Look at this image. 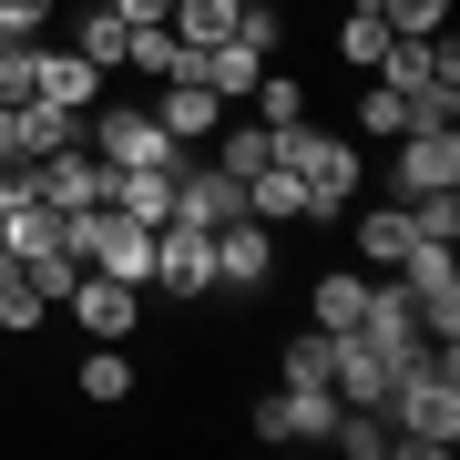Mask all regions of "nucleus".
Masks as SVG:
<instances>
[{"mask_svg":"<svg viewBox=\"0 0 460 460\" xmlns=\"http://www.w3.org/2000/svg\"><path fill=\"white\" fill-rule=\"evenodd\" d=\"M277 164L307 184V226H338V215L358 205V144H338V133L287 123V133H277Z\"/></svg>","mask_w":460,"mask_h":460,"instance_id":"f257e3e1","label":"nucleus"},{"mask_svg":"<svg viewBox=\"0 0 460 460\" xmlns=\"http://www.w3.org/2000/svg\"><path fill=\"white\" fill-rule=\"evenodd\" d=\"M83 144H93L113 174H133V164H144V174H174L184 154H195V144H174L144 102H102V113H83Z\"/></svg>","mask_w":460,"mask_h":460,"instance_id":"f03ea898","label":"nucleus"},{"mask_svg":"<svg viewBox=\"0 0 460 460\" xmlns=\"http://www.w3.org/2000/svg\"><path fill=\"white\" fill-rule=\"evenodd\" d=\"M348 338L378 348L389 368L429 358V328H420V307H410V287H399V277H368V307H358V328H348Z\"/></svg>","mask_w":460,"mask_h":460,"instance_id":"7ed1b4c3","label":"nucleus"},{"mask_svg":"<svg viewBox=\"0 0 460 460\" xmlns=\"http://www.w3.org/2000/svg\"><path fill=\"white\" fill-rule=\"evenodd\" d=\"M21 184L51 205V215H72V205H102V184H113V164H102L93 144H62V154H31L21 164Z\"/></svg>","mask_w":460,"mask_h":460,"instance_id":"20e7f679","label":"nucleus"},{"mask_svg":"<svg viewBox=\"0 0 460 460\" xmlns=\"http://www.w3.org/2000/svg\"><path fill=\"white\" fill-rule=\"evenodd\" d=\"M154 287L184 296V307H195V296H215V235L184 226V215H164V226H154Z\"/></svg>","mask_w":460,"mask_h":460,"instance_id":"39448f33","label":"nucleus"},{"mask_svg":"<svg viewBox=\"0 0 460 460\" xmlns=\"http://www.w3.org/2000/svg\"><path fill=\"white\" fill-rule=\"evenodd\" d=\"M399 287H410V307H420V328L429 338H460V266H450V246H420L399 256Z\"/></svg>","mask_w":460,"mask_h":460,"instance_id":"423d86ee","label":"nucleus"},{"mask_svg":"<svg viewBox=\"0 0 460 460\" xmlns=\"http://www.w3.org/2000/svg\"><path fill=\"white\" fill-rule=\"evenodd\" d=\"M399 205H420V195H440V184H460V123H429V133H399Z\"/></svg>","mask_w":460,"mask_h":460,"instance_id":"0eeeda50","label":"nucleus"},{"mask_svg":"<svg viewBox=\"0 0 460 460\" xmlns=\"http://www.w3.org/2000/svg\"><path fill=\"white\" fill-rule=\"evenodd\" d=\"M62 307H72V328H83V338H133V317H144V287H123V277H102V266H83Z\"/></svg>","mask_w":460,"mask_h":460,"instance_id":"6e6552de","label":"nucleus"},{"mask_svg":"<svg viewBox=\"0 0 460 460\" xmlns=\"http://www.w3.org/2000/svg\"><path fill=\"white\" fill-rule=\"evenodd\" d=\"M328 429H338V389H287L277 378L256 399V440H328Z\"/></svg>","mask_w":460,"mask_h":460,"instance_id":"1a4fd4ad","label":"nucleus"},{"mask_svg":"<svg viewBox=\"0 0 460 460\" xmlns=\"http://www.w3.org/2000/svg\"><path fill=\"white\" fill-rule=\"evenodd\" d=\"M174 215H184V226H235V215H246V184H235L226 164H195V154H184V164H174Z\"/></svg>","mask_w":460,"mask_h":460,"instance_id":"9d476101","label":"nucleus"},{"mask_svg":"<svg viewBox=\"0 0 460 460\" xmlns=\"http://www.w3.org/2000/svg\"><path fill=\"white\" fill-rule=\"evenodd\" d=\"M266 277H277V235H266L256 215H235V226H215V287L256 296Z\"/></svg>","mask_w":460,"mask_h":460,"instance_id":"9b49d317","label":"nucleus"},{"mask_svg":"<svg viewBox=\"0 0 460 460\" xmlns=\"http://www.w3.org/2000/svg\"><path fill=\"white\" fill-rule=\"evenodd\" d=\"M154 123L174 133V144H215V123H226V93H205L195 72H184V83H154V102H144Z\"/></svg>","mask_w":460,"mask_h":460,"instance_id":"f8f14e48","label":"nucleus"},{"mask_svg":"<svg viewBox=\"0 0 460 460\" xmlns=\"http://www.w3.org/2000/svg\"><path fill=\"white\" fill-rule=\"evenodd\" d=\"M256 72H266V51H256L246 31H226V41H195V83H205V93L246 102V93H256Z\"/></svg>","mask_w":460,"mask_h":460,"instance_id":"ddd939ff","label":"nucleus"},{"mask_svg":"<svg viewBox=\"0 0 460 460\" xmlns=\"http://www.w3.org/2000/svg\"><path fill=\"white\" fill-rule=\"evenodd\" d=\"M123 72L184 83V72H195V41H174V21H133V31H123Z\"/></svg>","mask_w":460,"mask_h":460,"instance_id":"4468645a","label":"nucleus"},{"mask_svg":"<svg viewBox=\"0 0 460 460\" xmlns=\"http://www.w3.org/2000/svg\"><path fill=\"white\" fill-rule=\"evenodd\" d=\"M389 358H378V348H358V338H338V368H328V389H338V410H378V399H389Z\"/></svg>","mask_w":460,"mask_h":460,"instance_id":"2eb2a0df","label":"nucleus"},{"mask_svg":"<svg viewBox=\"0 0 460 460\" xmlns=\"http://www.w3.org/2000/svg\"><path fill=\"white\" fill-rule=\"evenodd\" d=\"M11 133H21V164H31V154H62V144H83V113H72V102H11Z\"/></svg>","mask_w":460,"mask_h":460,"instance_id":"dca6fc26","label":"nucleus"},{"mask_svg":"<svg viewBox=\"0 0 460 460\" xmlns=\"http://www.w3.org/2000/svg\"><path fill=\"white\" fill-rule=\"evenodd\" d=\"M358 307H368V277H358V266H328V277L307 287V328H328V338L358 328Z\"/></svg>","mask_w":460,"mask_h":460,"instance_id":"f3484780","label":"nucleus"},{"mask_svg":"<svg viewBox=\"0 0 460 460\" xmlns=\"http://www.w3.org/2000/svg\"><path fill=\"white\" fill-rule=\"evenodd\" d=\"M41 102L93 113V102H102V62H83V51H41Z\"/></svg>","mask_w":460,"mask_h":460,"instance_id":"a211bd4d","label":"nucleus"},{"mask_svg":"<svg viewBox=\"0 0 460 460\" xmlns=\"http://www.w3.org/2000/svg\"><path fill=\"white\" fill-rule=\"evenodd\" d=\"M102 205H113V215H133V226H164V215H174V174H144V164H133V174H113V184H102Z\"/></svg>","mask_w":460,"mask_h":460,"instance_id":"6ab92c4d","label":"nucleus"},{"mask_svg":"<svg viewBox=\"0 0 460 460\" xmlns=\"http://www.w3.org/2000/svg\"><path fill=\"white\" fill-rule=\"evenodd\" d=\"M410 246H420V215H410V205H378V215H358V256H368V266H399Z\"/></svg>","mask_w":460,"mask_h":460,"instance_id":"aec40b11","label":"nucleus"},{"mask_svg":"<svg viewBox=\"0 0 460 460\" xmlns=\"http://www.w3.org/2000/svg\"><path fill=\"white\" fill-rule=\"evenodd\" d=\"M378 51H389V11H378V0H348V21H338V62H348V72H378Z\"/></svg>","mask_w":460,"mask_h":460,"instance_id":"412c9836","label":"nucleus"},{"mask_svg":"<svg viewBox=\"0 0 460 460\" xmlns=\"http://www.w3.org/2000/svg\"><path fill=\"white\" fill-rule=\"evenodd\" d=\"M328 368H338V338L328 328H296L277 348V378H287V389H328Z\"/></svg>","mask_w":460,"mask_h":460,"instance_id":"4be33fe9","label":"nucleus"},{"mask_svg":"<svg viewBox=\"0 0 460 460\" xmlns=\"http://www.w3.org/2000/svg\"><path fill=\"white\" fill-rule=\"evenodd\" d=\"M41 317H51V307H41V287L21 277V256H0V328H11V338H31Z\"/></svg>","mask_w":460,"mask_h":460,"instance_id":"5701e85b","label":"nucleus"},{"mask_svg":"<svg viewBox=\"0 0 460 460\" xmlns=\"http://www.w3.org/2000/svg\"><path fill=\"white\" fill-rule=\"evenodd\" d=\"M246 102H256V123H277V133H287V123H307V83H296V72H256V93H246Z\"/></svg>","mask_w":460,"mask_h":460,"instance_id":"b1692460","label":"nucleus"},{"mask_svg":"<svg viewBox=\"0 0 460 460\" xmlns=\"http://www.w3.org/2000/svg\"><path fill=\"white\" fill-rule=\"evenodd\" d=\"M83 399H102V410H123V399H133V358H123L113 338H102L93 358H83Z\"/></svg>","mask_w":460,"mask_h":460,"instance_id":"393cba45","label":"nucleus"},{"mask_svg":"<svg viewBox=\"0 0 460 460\" xmlns=\"http://www.w3.org/2000/svg\"><path fill=\"white\" fill-rule=\"evenodd\" d=\"M235 11H246V0H174L164 21H174V41H226V31H235Z\"/></svg>","mask_w":460,"mask_h":460,"instance_id":"a878e982","label":"nucleus"},{"mask_svg":"<svg viewBox=\"0 0 460 460\" xmlns=\"http://www.w3.org/2000/svg\"><path fill=\"white\" fill-rule=\"evenodd\" d=\"M21 277L41 287V307H62V296H72V277H83V256H72V246H41V256H21Z\"/></svg>","mask_w":460,"mask_h":460,"instance_id":"bb28decb","label":"nucleus"},{"mask_svg":"<svg viewBox=\"0 0 460 460\" xmlns=\"http://www.w3.org/2000/svg\"><path fill=\"white\" fill-rule=\"evenodd\" d=\"M410 123H420V113H410V93H399V83H378V93L358 102V133H378V144H399Z\"/></svg>","mask_w":460,"mask_h":460,"instance_id":"cd10ccee","label":"nucleus"},{"mask_svg":"<svg viewBox=\"0 0 460 460\" xmlns=\"http://www.w3.org/2000/svg\"><path fill=\"white\" fill-rule=\"evenodd\" d=\"M41 93V41H0V102H31Z\"/></svg>","mask_w":460,"mask_h":460,"instance_id":"c85d7f7f","label":"nucleus"},{"mask_svg":"<svg viewBox=\"0 0 460 460\" xmlns=\"http://www.w3.org/2000/svg\"><path fill=\"white\" fill-rule=\"evenodd\" d=\"M123 31H133V21L93 11V21H83V41H72V51H83V62H102V72H123Z\"/></svg>","mask_w":460,"mask_h":460,"instance_id":"c756f323","label":"nucleus"},{"mask_svg":"<svg viewBox=\"0 0 460 460\" xmlns=\"http://www.w3.org/2000/svg\"><path fill=\"white\" fill-rule=\"evenodd\" d=\"M410 215H420V235H429V246H460V184H440V195H420Z\"/></svg>","mask_w":460,"mask_h":460,"instance_id":"7c9ffc66","label":"nucleus"},{"mask_svg":"<svg viewBox=\"0 0 460 460\" xmlns=\"http://www.w3.org/2000/svg\"><path fill=\"white\" fill-rule=\"evenodd\" d=\"M389 31H450V0H378Z\"/></svg>","mask_w":460,"mask_h":460,"instance_id":"2f4dec72","label":"nucleus"},{"mask_svg":"<svg viewBox=\"0 0 460 460\" xmlns=\"http://www.w3.org/2000/svg\"><path fill=\"white\" fill-rule=\"evenodd\" d=\"M41 21H51V0H0V41H41Z\"/></svg>","mask_w":460,"mask_h":460,"instance_id":"473e14b6","label":"nucleus"},{"mask_svg":"<svg viewBox=\"0 0 460 460\" xmlns=\"http://www.w3.org/2000/svg\"><path fill=\"white\" fill-rule=\"evenodd\" d=\"M102 11H113V21H164L174 0H102Z\"/></svg>","mask_w":460,"mask_h":460,"instance_id":"72a5a7b5","label":"nucleus"},{"mask_svg":"<svg viewBox=\"0 0 460 460\" xmlns=\"http://www.w3.org/2000/svg\"><path fill=\"white\" fill-rule=\"evenodd\" d=\"M0 164H21V133H11V102H0Z\"/></svg>","mask_w":460,"mask_h":460,"instance_id":"f704fd0d","label":"nucleus"}]
</instances>
